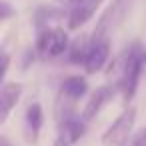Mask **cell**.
Here are the masks:
<instances>
[{"label": "cell", "instance_id": "4", "mask_svg": "<svg viewBox=\"0 0 146 146\" xmlns=\"http://www.w3.org/2000/svg\"><path fill=\"white\" fill-rule=\"evenodd\" d=\"M136 122V108L128 106L102 134V144L106 146H122L130 136H132V128Z\"/></svg>", "mask_w": 146, "mask_h": 146}, {"label": "cell", "instance_id": "8", "mask_svg": "<svg viewBox=\"0 0 146 146\" xmlns=\"http://www.w3.org/2000/svg\"><path fill=\"white\" fill-rule=\"evenodd\" d=\"M22 96V84L20 82H4L0 90V120H6L10 112L16 108Z\"/></svg>", "mask_w": 146, "mask_h": 146}, {"label": "cell", "instance_id": "11", "mask_svg": "<svg viewBox=\"0 0 146 146\" xmlns=\"http://www.w3.org/2000/svg\"><path fill=\"white\" fill-rule=\"evenodd\" d=\"M88 46H90V38H78L70 44L68 48V60L74 62V64H84V58H86V52H88Z\"/></svg>", "mask_w": 146, "mask_h": 146}, {"label": "cell", "instance_id": "3", "mask_svg": "<svg viewBox=\"0 0 146 146\" xmlns=\"http://www.w3.org/2000/svg\"><path fill=\"white\" fill-rule=\"evenodd\" d=\"M68 48H70V38H68V34H66L64 28L50 26V28H44L38 34L36 52L40 56H44V58L62 56L64 52H68Z\"/></svg>", "mask_w": 146, "mask_h": 146}, {"label": "cell", "instance_id": "5", "mask_svg": "<svg viewBox=\"0 0 146 146\" xmlns=\"http://www.w3.org/2000/svg\"><path fill=\"white\" fill-rule=\"evenodd\" d=\"M118 90H122L120 84H104V86H98V88L90 94V98L86 100V106H84V110H82V118L88 122V120H92L96 114H100V110L116 96Z\"/></svg>", "mask_w": 146, "mask_h": 146}, {"label": "cell", "instance_id": "2", "mask_svg": "<svg viewBox=\"0 0 146 146\" xmlns=\"http://www.w3.org/2000/svg\"><path fill=\"white\" fill-rule=\"evenodd\" d=\"M104 26H106V22L102 20L100 26L94 30L92 38H90V46H88V52H86V58H84V64H82L88 74L100 72L110 58V38L106 36Z\"/></svg>", "mask_w": 146, "mask_h": 146}, {"label": "cell", "instance_id": "16", "mask_svg": "<svg viewBox=\"0 0 146 146\" xmlns=\"http://www.w3.org/2000/svg\"><path fill=\"white\" fill-rule=\"evenodd\" d=\"M56 2H62V4H72L74 0H56Z\"/></svg>", "mask_w": 146, "mask_h": 146}, {"label": "cell", "instance_id": "9", "mask_svg": "<svg viewBox=\"0 0 146 146\" xmlns=\"http://www.w3.org/2000/svg\"><path fill=\"white\" fill-rule=\"evenodd\" d=\"M42 124H44V110H42V106L38 102H32L26 108V116H24V134H26L28 142L34 144L38 140Z\"/></svg>", "mask_w": 146, "mask_h": 146}, {"label": "cell", "instance_id": "13", "mask_svg": "<svg viewBox=\"0 0 146 146\" xmlns=\"http://www.w3.org/2000/svg\"><path fill=\"white\" fill-rule=\"evenodd\" d=\"M6 70H8V54L4 52L2 54V78L6 76Z\"/></svg>", "mask_w": 146, "mask_h": 146}, {"label": "cell", "instance_id": "1", "mask_svg": "<svg viewBox=\"0 0 146 146\" xmlns=\"http://www.w3.org/2000/svg\"><path fill=\"white\" fill-rule=\"evenodd\" d=\"M146 66V48H142L138 42L132 44L126 54H124V64H122V76H120V92L126 100H132V96L138 90L140 76Z\"/></svg>", "mask_w": 146, "mask_h": 146}, {"label": "cell", "instance_id": "17", "mask_svg": "<svg viewBox=\"0 0 146 146\" xmlns=\"http://www.w3.org/2000/svg\"><path fill=\"white\" fill-rule=\"evenodd\" d=\"M116 2H120V0H116Z\"/></svg>", "mask_w": 146, "mask_h": 146}, {"label": "cell", "instance_id": "15", "mask_svg": "<svg viewBox=\"0 0 146 146\" xmlns=\"http://www.w3.org/2000/svg\"><path fill=\"white\" fill-rule=\"evenodd\" d=\"M0 146H10V144H8V140H6L4 136H2V138H0Z\"/></svg>", "mask_w": 146, "mask_h": 146}, {"label": "cell", "instance_id": "10", "mask_svg": "<svg viewBox=\"0 0 146 146\" xmlns=\"http://www.w3.org/2000/svg\"><path fill=\"white\" fill-rule=\"evenodd\" d=\"M86 92H88V80L80 74H72V76L64 78V82L60 86V96H64L72 102L80 100Z\"/></svg>", "mask_w": 146, "mask_h": 146}, {"label": "cell", "instance_id": "12", "mask_svg": "<svg viewBox=\"0 0 146 146\" xmlns=\"http://www.w3.org/2000/svg\"><path fill=\"white\" fill-rule=\"evenodd\" d=\"M122 146H146V126L140 128L138 132H134Z\"/></svg>", "mask_w": 146, "mask_h": 146}, {"label": "cell", "instance_id": "6", "mask_svg": "<svg viewBox=\"0 0 146 146\" xmlns=\"http://www.w3.org/2000/svg\"><path fill=\"white\" fill-rule=\"evenodd\" d=\"M84 134H86V120L84 118H76V116L64 118L62 122H58V134H56L54 146H72Z\"/></svg>", "mask_w": 146, "mask_h": 146}, {"label": "cell", "instance_id": "7", "mask_svg": "<svg viewBox=\"0 0 146 146\" xmlns=\"http://www.w3.org/2000/svg\"><path fill=\"white\" fill-rule=\"evenodd\" d=\"M100 4H102V0H74V2H72V10L68 14V28L76 30V28L84 26L96 14Z\"/></svg>", "mask_w": 146, "mask_h": 146}, {"label": "cell", "instance_id": "14", "mask_svg": "<svg viewBox=\"0 0 146 146\" xmlns=\"http://www.w3.org/2000/svg\"><path fill=\"white\" fill-rule=\"evenodd\" d=\"M0 6H2V20H6V18H8V14H10V8H8V4H6V2H2Z\"/></svg>", "mask_w": 146, "mask_h": 146}]
</instances>
